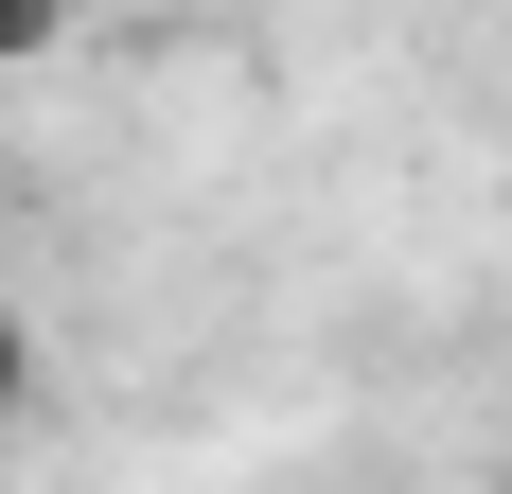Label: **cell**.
I'll return each mask as SVG.
<instances>
[{"label": "cell", "mask_w": 512, "mask_h": 494, "mask_svg": "<svg viewBox=\"0 0 512 494\" xmlns=\"http://www.w3.org/2000/svg\"><path fill=\"white\" fill-rule=\"evenodd\" d=\"M18 406H36V336L0 318V442H18Z\"/></svg>", "instance_id": "1"}, {"label": "cell", "mask_w": 512, "mask_h": 494, "mask_svg": "<svg viewBox=\"0 0 512 494\" xmlns=\"http://www.w3.org/2000/svg\"><path fill=\"white\" fill-rule=\"evenodd\" d=\"M53 18H71V0H0V71H18V53H53Z\"/></svg>", "instance_id": "2"}]
</instances>
